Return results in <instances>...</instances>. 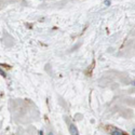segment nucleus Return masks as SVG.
Wrapping results in <instances>:
<instances>
[{"mask_svg": "<svg viewBox=\"0 0 135 135\" xmlns=\"http://www.w3.org/2000/svg\"><path fill=\"white\" fill-rule=\"evenodd\" d=\"M132 135H135V129H133V130H132Z\"/></svg>", "mask_w": 135, "mask_h": 135, "instance_id": "obj_4", "label": "nucleus"}, {"mask_svg": "<svg viewBox=\"0 0 135 135\" xmlns=\"http://www.w3.org/2000/svg\"><path fill=\"white\" fill-rule=\"evenodd\" d=\"M110 134L111 135H128V133L122 131L121 129L115 128V126H110Z\"/></svg>", "mask_w": 135, "mask_h": 135, "instance_id": "obj_1", "label": "nucleus"}, {"mask_svg": "<svg viewBox=\"0 0 135 135\" xmlns=\"http://www.w3.org/2000/svg\"><path fill=\"white\" fill-rule=\"evenodd\" d=\"M132 85H133V87H135V80H134V81L132 82Z\"/></svg>", "mask_w": 135, "mask_h": 135, "instance_id": "obj_6", "label": "nucleus"}, {"mask_svg": "<svg viewBox=\"0 0 135 135\" xmlns=\"http://www.w3.org/2000/svg\"><path fill=\"white\" fill-rule=\"evenodd\" d=\"M69 133L70 135H79V131L75 124H69Z\"/></svg>", "mask_w": 135, "mask_h": 135, "instance_id": "obj_2", "label": "nucleus"}, {"mask_svg": "<svg viewBox=\"0 0 135 135\" xmlns=\"http://www.w3.org/2000/svg\"><path fill=\"white\" fill-rule=\"evenodd\" d=\"M104 4H105V5H109L110 1H109V0H105V1H104Z\"/></svg>", "mask_w": 135, "mask_h": 135, "instance_id": "obj_3", "label": "nucleus"}, {"mask_svg": "<svg viewBox=\"0 0 135 135\" xmlns=\"http://www.w3.org/2000/svg\"><path fill=\"white\" fill-rule=\"evenodd\" d=\"M39 135H43V132H42V131H40V132H39Z\"/></svg>", "mask_w": 135, "mask_h": 135, "instance_id": "obj_5", "label": "nucleus"}, {"mask_svg": "<svg viewBox=\"0 0 135 135\" xmlns=\"http://www.w3.org/2000/svg\"><path fill=\"white\" fill-rule=\"evenodd\" d=\"M48 135H54V134H53V133H52V132H50V133H49V134H48Z\"/></svg>", "mask_w": 135, "mask_h": 135, "instance_id": "obj_7", "label": "nucleus"}]
</instances>
